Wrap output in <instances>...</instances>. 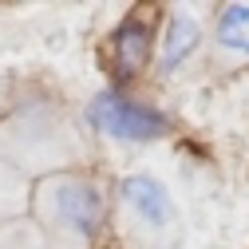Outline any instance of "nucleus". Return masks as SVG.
Masks as SVG:
<instances>
[{
    "label": "nucleus",
    "mask_w": 249,
    "mask_h": 249,
    "mask_svg": "<svg viewBox=\"0 0 249 249\" xmlns=\"http://www.w3.org/2000/svg\"><path fill=\"white\" fill-rule=\"evenodd\" d=\"M32 206L40 213L44 230L64 249H87L103 237L107 226V194L95 178L59 170L44 174L32 186Z\"/></svg>",
    "instance_id": "obj_1"
},
{
    "label": "nucleus",
    "mask_w": 249,
    "mask_h": 249,
    "mask_svg": "<svg viewBox=\"0 0 249 249\" xmlns=\"http://www.w3.org/2000/svg\"><path fill=\"white\" fill-rule=\"evenodd\" d=\"M119 210L127 222V233L142 249H182L186 230H182L178 202L154 174L135 170L119 178Z\"/></svg>",
    "instance_id": "obj_2"
},
{
    "label": "nucleus",
    "mask_w": 249,
    "mask_h": 249,
    "mask_svg": "<svg viewBox=\"0 0 249 249\" xmlns=\"http://www.w3.org/2000/svg\"><path fill=\"white\" fill-rule=\"evenodd\" d=\"M71 146H75V135L64 123V115L48 99H32L8 115V135L0 154L8 150L24 166H55L71 159Z\"/></svg>",
    "instance_id": "obj_3"
},
{
    "label": "nucleus",
    "mask_w": 249,
    "mask_h": 249,
    "mask_svg": "<svg viewBox=\"0 0 249 249\" xmlns=\"http://www.w3.org/2000/svg\"><path fill=\"white\" fill-rule=\"evenodd\" d=\"M83 119L95 135H103L111 142H159L174 131L170 119L159 107H150V103L127 95V91H119V87H107L99 95H91Z\"/></svg>",
    "instance_id": "obj_4"
},
{
    "label": "nucleus",
    "mask_w": 249,
    "mask_h": 249,
    "mask_svg": "<svg viewBox=\"0 0 249 249\" xmlns=\"http://www.w3.org/2000/svg\"><path fill=\"white\" fill-rule=\"evenodd\" d=\"M159 16L162 12H154V8H135L107 36V44H103V68H107L111 83H131L150 64V55L159 52V28H162Z\"/></svg>",
    "instance_id": "obj_5"
},
{
    "label": "nucleus",
    "mask_w": 249,
    "mask_h": 249,
    "mask_svg": "<svg viewBox=\"0 0 249 249\" xmlns=\"http://www.w3.org/2000/svg\"><path fill=\"white\" fill-rule=\"evenodd\" d=\"M162 32V48H159V68L170 75L182 64H190L194 52L202 48V20L190 8H174L166 12V24L159 28Z\"/></svg>",
    "instance_id": "obj_6"
},
{
    "label": "nucleus",
    "mask_w": 249,
    "mask_h": 249,
    "mask_svg": "<svg viewBox=\"0 0 249 249\" xmlns=\"http://www.w3.org/2000/svg\"><path fill=\"white\" fill-rule=\"evenodd\" d=\"M213 44L233 59H249V4H226L213 20Z\"/></svg>",
    "instance_id": "obj_7"
},
{
    "label": "nucleus",
    "mask_w": 249,
    "mask_h": 249,
    "mask_svg": "<svg viewBox=\"0 0 249 249\" xmlns=\"http://www.w3.org/2000/svg\"><path fill=\"white\" fill-rule=\"evenodd\" d=\"M24 206V178L4 162V154H0V217H8Z\"/></svg>",
    "instance_id": "obj_8"
},
{
    "label": "nucleus",
    "mask_w": 249,
    "mask_h": 249,
    "mask_svg": "<svg viewBox=\"0 0 249 249\" xmlns=\"http://www.w3.org/2000/svg\"><path fill=\"white\" fill-rule=\"evenodd\" d=\"M0 249H48L44 233L28 230V226H8L0 230Z\"/></svg>",
    "instance_id": "obj_9"
}]
</instances>
